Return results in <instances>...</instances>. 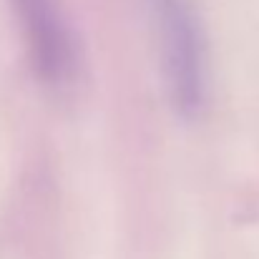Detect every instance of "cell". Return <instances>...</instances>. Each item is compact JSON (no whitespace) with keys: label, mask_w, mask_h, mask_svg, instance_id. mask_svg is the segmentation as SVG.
<instances>
[{"label":"cell","mask_w":259,"mask_h":259,"mask_svg":"<svg viewBox=\"0 0 259 259\" xmlns=\"http://www.w3.org/2000/svg\"><path fill=\"white\" fill-rule=\"evenodd\" d=\"M146 8L169 101L181 116H196L209 88L206 40L196 8L191 0H146Z\"/></svg>","instance_id":"cell-1"},{"label":"cell","mask_w":259,"mask_h":259,"mask_svg":"<svg viewBox=\"0 0 259 259\" xmlns=\"http://www.w3.org/2000/svg\"><path fill=\"white\" fill-rule=\"evenodd\" d=\"M13 13L40 81L56 88L71 83L78 56L61 0H13Z\"/></svg>","instance_id":"cell-2"}]
</instances>
